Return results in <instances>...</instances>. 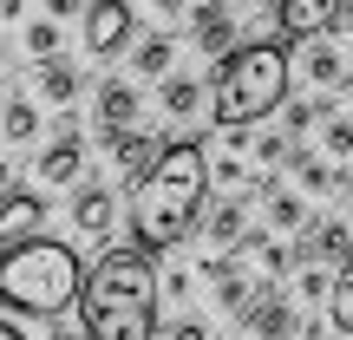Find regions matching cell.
<instances>
[{
  "label": "cell",
  "mask_w": 353,
  "mask_h": 340,
  "mask_svg": "<svg viewBox=\"0 0 353 340\" xmlns=\"http://www.w3.org/2000/svg\"><path fill=\"white\" fill-rule=\"evenodd\" d=\"M157 281L151 255L131 242V249H105L99 262L79 281V340H151L157 334Z\"/></svg>",
  "instance_id": "1"
},
{
  "label": "cell",
  "mask_w": 353,
  "mask_h": 340,
  "mask_svg": "<svg viewBox=\"0 0 353 340\" xmlns=\"http://www.w3.org/2000/svg\"><path fill=\"white\" fill-rule=\"evenodd\" d=\"M203 203H210V157L203 144H164L157 164L131 183V236L138 249H176L190 229L203 223Z\"/></svg>",
  "instance_id": "2"
},
{
  "label": "cell",
  "mask_w": 353,
  "mask_h": 340,
  "mask_svg": "<svg viewBox=\"0 0 353 340\" xmlns=\"http://www.w3.org/2000/svg\"><path fill=\"white\" fill-rule=\"evenodd\" d=\"M288 86H294L288 39H249V46H236V52L216 59V72H210V118L223 131L255 125V118H268V112L288 105Z\"/></svg>",
  "instance_id": "3"
},
{
  "label": "cell",
  "mask_w": 353,
  "mask_h": 340,
  "mask_svg": "<svg viewBox=\"0 0 353 340\" xmlns=\"http://www.w3.org/2000/svg\"><path fill=\"white\" fill-rule=\"evenodd\" d=\"M79 281H85V268H79V255L65 242L33 236L20 249H0V308L7 314L52 321V314H65L79 301Z\"/></svg>",
  "instance_id": "4"
},
{
  "label": "cell",
  "mask_w": 353,
  "mask_h": 340,
  "mask_svg": "<svg viewBox=\"0 0 353 340\" xmlns=\"http://www.w3.org/2000/svg\"><path fill=\"white\" fill-rule=\"evenodd\" d=\"M131 33H138V13H131V0H85V13H79V39H85L92 59H112V52H125Z\"/></svg>",
  "instance_id": "5"
},
{
  "label": "cell",
  "mask_w": 353,
  "mask_h": 340,
  "mask_svg": "<svg viewBox=\"0 0 353 340\" xmlns=\"http://www.w3.org/2000/svg\"><path fill=\"white\" fill-rule=\"evenodd\" d=\"M242 328H249L255 340H288L301 321H294V308L281 301V288H275V281H255L249 308H242Z\"/></svg>",
  "instance_id": "6"
},
{
  "label": "cell",
  "mask_w": 353,
  "mask_h": 340,
  "mask_svg": "<svg viewBox=\"0 0 353 340\" xmlns=\"http://www.w3.org/2000/svg\"><path fill=\"white\" fill-rule=\"evenodd\" d=\"M39 223H46V203H39L33 190H0V249L33 242Z\"/></svg>",
  "instance_id": "7"
},
{
  "label": "cell",
  "mask_w": 353,
  "mask_h": 340,
  "mask_svg": "<svg viewBox=\"0 0 353 340\" xmlns=\"http://www.w3.org/2000/svg\"><path fill=\"white\" fill-rule=\"evenodd\" d=\"M347 0H281L275 20H281V39H321L334 20H341Z\"/></svg>",
  "instance_id": "8"
},
{
  "label": "cell",
  "mask_w": 353,
  "mask_h": 340,
  "mask_svg": "<svg viewBox=\"0 0 353 340\" xmlns=\"http://www.w3.org/2000/svg\"><path fill=\"white\" fill-rule=\"evenodd\" d=\"M294 72L314 79V86H347L353 66H347V52L334 46V39H301V52H294Z\"/></svg>",
  "instance_id": "9"
},
{
  "label": "cell",
  "mask_w": 353,
  "mask_h": 340,
  "mask_svg": "<svg viewBox=\"0 0 353 340\" xmlns=\"http://www.w3.org/2000/svg\"><path fill=\"white\" fill-rule=\"evenodd\" d=\"M112 223H118V197H112L105 183H85V190L72 197V229L99 242V236H112Z\"/></svg>",
  "instance_id": "10"
},
{
  "label": "cell",
  "mask_w": 353,
  "mask_h": 340,
  "mask_svg": "<svg viewBox=\"0 0 353 340\" xmlns=\"http://www.w3.org/2000/svg\"><path fill=\"white\" fill-rule=\"evenodd\" d=\"M99 144H105V151H112V164L125 170L131 183H138V177H144V170L157 164V151H164V144H157L151 131H112V138H99Z\"/></svg>",
  "instance_id": "11"
},
{
  "label": "cell",
  "mask_w": 353,
  "mask_h": 340,
  "mask_svg": "<svg viewBox=\"0 0 353 340\" xmlns=\"http://www.w3.org/2000/svg\"><path fill=\"white\" fill-rule=\"evenodd\" d=\"M190 39H196L203 52H216V59H223V52H236V20H229L223 0H203V7H196V20H190Z\"/></svg>",
  "instance_id": "12"
},
{
  "label": "cell",
  "mask_w": 353,
  "mask_h": 340,
  "mask_svg": "<svg viewBox=\"0 0 353 340\" xmlns=\"http://www.w3.org/2000/svg\"><path fill=\"white\" fill-rule=\"evenodd\" d=\"M79 170H85V138L72 125H59V144L39 151V183H72Z\"/></svg>",
  "instance_id": "13"
},
{
  "label": "cell",
  "mask_w": 353,
  "mask_h": 340,
  "mask_svg": "<svg viewBox=\"0 0 353 340\" xmlns=\"http://www.w3.org/2000/svg\"><path fill=\"white\" fill-rule=\"evenodd\" d=\"M203 236H210V249H216V255L249 249V216H242V203H216L210 223H203Z\"/></svg>",
  "instance_id": "14"
},
{
  "label": "cell",
  "mask_w": 353,
  "mask_h": 340,
  "mask_svg": "<svg viewBox=\"0 0 353 340\" xmlns=\"http://www.w3.org/2000/svg\"><path fill=\"white\" fill-rule=\"evenodd\" d=\"M131 118H138V92H131L125 79H105V86H99V138L131 131Z\"/></svg>",
  "instance_id": "15"
},
{
  "label": "cell",
  "mask_w": 353,
  "mask_h": 340,
  "mask_svg": "<svg viewBox=\"0 0 353 340\" xmlns=\"http://www.w3.org/2000/svg\"><path fill=\"white\" fill-rule=\"evenodd\" d=\"M203 275L216 281V301H223L229 314H242V308H249V294H255V281L242 275V268L229 262V255H210V262H203Z\"/></svg>",
  "instance_id": "16"
},
{
  "label": "cell",
  "mask_w": 353,
  "mask_h": 340,
  "mask_svg": "<svg viewBox=\"0 0 353 340\" xmlns=\"http://www.w3.org/2000/svg\"><path fill=\"white\" fill-rule=\"evenodd\" d=\"M203 99H210V92H203V79H183V72H170L164 86H157V105H164L170 118H196Z\"/></svg>",
  "instance_id": "17"
},
{
  "label": "cell",
  "mask_w": 353,
  "mask_h": 340,
  "mask_svg": "<svg viewBox=\"0 0 353 340\" xmlns=\"http://www.w3.org/2000/svg\"><path fill=\"white\" fill-rule=\"evenodd\" d=\"M170 59H176V39L170 33H151V39L131 46V66H138L144 79H170Z\"/></svg>",
  "instance_id": "18"
},
{
  "label": "cell",
  "mask_w": 353,
  "mask_h": 340,
  "mask_svg": "<svg viewBox=\"0 0 353 340\" xmlns=\"http://www.w3.org/2000/svg\"><path fill=\"white\" fill-rule=\"evenodd\" d=\"M39 99L46 105H72L79 99V72L65 59H39Z\"/></svg>",
  "instance_id": "19"
},
{
  "label": "cell",
  "mask_w": 353,
  "mask_h": 340,
  "mask_svg": "<svg viewBox=\"0 0 353 340\" xmlns=\"http://www.w3.org/2000/svg\"><path fill=\"white\" fill-rule=\"evenodd\" d=\"M262 203H268V229H275V236H281V229H307V203H301V197H288L281 183L268 190Z\"/></svg>",
  "instance_id": "20"
},
{
  "label": "cell",
  "mask_w": 353,
  "mask_h": 340,
  "mask_svg": "<svg viewBox=\"0 0 353 340\" xmlns=\"http://www.w3.org/2000/svg\"><path fill=\"white\" fill-rule=\"evenodd\" d=\"M327 328H341V334H353V255H347V268H341V281H334V294H327Z\"/></svg>",
  "instance_id": "21"
},
{
  "label": "cell",
  "mask_w": 353,
  "mask_h": 340,
  "mask_svg": "<svg viewBox=\"0 0 353 340\" xmlns=\"http://www.w3.org/2000/svg\"><path fill=\"white\" fill-rule=\"evenodd\" d=\"M0 138H7V144H33V138H39V112H33L26 99H13L7 118H0Z\"/></svg>",
  "instance_id": "22"
},
{
  "label": "cell",
  "mask_w": 353,
  "mask_h": 340,
  "mask_svg": "<svg viewBox=\"0 0 353 340\" xmlns=\"http://www.w3.org/2000/svg\"><path fill=\"white\" fill-rule=\"evenodd\" d=\"M249 249H255V262H262V281H281L294 268V249L288 242H268V236H249Z\"/></svg>",
  "instance_id": "23"
},
{
  "label": "cell",
  "mask_w": 353,
  "mask_h": 340,
  "mask_svg": "<svg viewBox=\"0 0 353 340\" xmlns=\"http://www.w3.org/2000/svg\"><path fill=\"white\" fill-rule=\"evenodd\" d=\"M294 294H301V301H327V294H334V275H327L321 262H307L301 281H294Z\"/></svg>",
  "instance_id": "24"
},
{
  "label": "cell",
  "mask_w": 353,
  "mask_h": 340,
  "mask_svg": "<svg viewBox=\"0 0 353 340\" xmlns=\"http://www.w3.org/2000/svg\"><path fill=\"white\" fill-rule=\"evenodd\" d=\"M26 52H39V59H59V26H52V20H33V26H26Z\"/></svg>",
  "instance_id": "25"
},
{
  "label": "cell",
  "mask_w": 353,
  "mask_h": 340,
  "mask_svg": "<svg viewBox=\"0 0 353 340\" xmlns=\"http://www.w3.org/2000/svg\"><path fill=\"white\" fill-rule=\"evenodd\" d=\"M321 151L327 157H353V118H334V125L321 131Z\"/></svg>",
  "instance_id": "26"
},
{
  "label": "cell",
  "mask_w": 353,
  "mask_h": 340,
  "mask_svg": "<svg viewBox=\"0 0 353 340\" xmlns=\"http://www.w3.org/2000/svg\"><path fill=\"white\" fill-rule=\"evenodd\" d=\"M321 118V105H307V99H294V105H281V138H294V131H307Z\"/></svg>",
  "instance_id": "27"
},
{
  "label": "cell",
  "mask_w": 353,
  "mask_h": 340,
  "mask_svg": "<svg viewBox=\"0 0 353 340\" xmlns=\"http://www.w3.org/2000/svg\"><path fill=\"white\" fill-rule=\"evenodd\" d=\"M255 151H262V164H288V151H294V144L281 138V131H268V138L255 144Z\"/></svg>",
  "instance_id": "28"
},
{
  "label": "cell",
  "mask_w": 353,
  "mask_h": 340,
  "mask_svg": "<svg viewBox=\"0 0 353 340\" xmlns=\"http://www.w3.org/2000/svg\"><path fill=\"white\" fill-rule=\"evenodd\" d=\"M170 340H210V321H196V314L170 321Z\"/></svg>",
  "instance_id": "29"
},
{
  "label": "cell",
  "mask_w": 353,
  "mask_h": 340,
  "mask_svg": "<svg viewBox=\"0 0 353 340\" xmlns=\"http://www.w3.org/2000/svg\"><path fill=\"white\" fill-rule=\"evenodd\" d=\"M52 7V20H65V13H79V0H46Z\"/></svg>",
  "instance_id": "30"
},
{
  "label": "cell",
  "mask_w": 353,
  "mask_h": 340,
  "mask_svg": "<svg viewBox=\"0 0 353 340\" xmlns=\"http://www.w3.org/2000/svg\"><path fill=\"white\" fill-rule=\"evenodd\" d=\"M157 13H164V20H176V13H183V0H151Z\"/></svg>",
  "instance_id": "31"
},
{
  "label": "cell",
  "mask_w": 353,
  "mask_h": 340,
  "mask_svg": "<svg viewBox=\"0 0 353 340\" xmlns=\"http://www.w3.org/2000/svg\"><path fill=\"white\" fill-rule=\"evenodd\" d=\"M334 33H353V0L341 7V20H334Z\"/></svg>",
  "instance_id": "32"
},
{
  "label": "cell",
  "mask_w": 353,
  "mask_h": 340,
  "mask_svg": "<svg viewBox=\"0 0 353 340\" xmlns=\"http://www.w3.org/2000/svg\"><path fill=\"white\" fill-rule=\"evenodd\" d=\"M341 203H347V216H353V170L341 177Z\"/></svg>",
  "instance_id": "33"
},
{
  "label": "cell",
  "mask_w": 353,
  "mask_h": 340,
  "mask_svg": "<svg viewBox=\"0 0 353 340\" xmlns=\"http://www.w3.org/2000/svg\"><path fill=\"white\" fill-rule=\"evenodd\" d=\"M0 340H26L20 328H13V321H0Z\"/></svg>",
  "instance_id": "34"
},
{
  "label": "cell",
  "mask_w": 353,
  "mask_h": 340,
  "mask_svg": "<svg viewBox=\"0 0 353 340\" xmlns=\"http://www.w3.org/2000/svg\"><path fill=\"white\" fill-rule=\"evenodd\" d=\"M255 7H268V13H275V7H281V0H255Z\"/></svg>",
  "instance_id": "35"
},
{
  "label": "cell",
  "mask_w": 353,
  "mask_h": 340,
  "mask_svg": "<svg viewBox=\"0 0 353 340\" xmlns=\"http://www.w3.org/2000/svg\"><path fill=\"white\" fill-rule=\"evenodd\" d=\"M0 190H7V164H0Z\"/></svg>",
  "instance_id": "36"
},
{
  "label": "cell",
  "mask_w": 353,
  "mask_h": 340,
  "mask_svg": "<svg viewBox=\"0 0 353 340\" xmlns=\"http://www.w3.org/2000/svg\"><path fill=\"white\" fill-rule=\"evenodd\" d=\"M0 66H7V46H0Z\"/></svg>",
  "instance_id": "37"
},
{
  "label": "cell",
  "mask_w": 353,
  "mask_h": 340,
  "mask_svg": "<svg viewBox=\"0 0 353 340\" xmlns=\"http://www.w3.org/2000/svg\"><path fill=\"white\" fill-rule=\"evenodd\" d=\"M341 340H353V334H341Z\"/></svg>",
  "instance_id": "38"
}]
</instances>
